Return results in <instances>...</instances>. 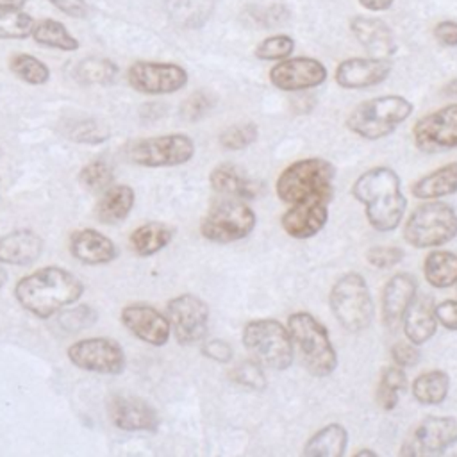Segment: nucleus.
Here are the masks:
<instances>
[{
    "mask_svg": "<svg viewBox=\"0 0 457 457\" xmlns=\"http://www.w3.org/2000/svg\"><path fill=\"white\" fill-rule=\"evenodd\" d=\"M82 293V280L59 266L39 268L21 277L14 286V298L18 303L41 320L73 305Z\"/></svg>",
    "mask_w": 457,
    "mask_h": 457,
    "instance_id": "obj_1",
    "label": "nucleus"
},
{
    "mask_svg": "<svg viewBox=\"0 0 457 457\" xmlns=\"http://www.w3.org/2000/svg\"><path fill=\"white\" fill-rule=\"evenodd\" d=\"M352 195L364 205L366 220L375 230L389 232L402 223L407 200L400 187V177L393 168H370L355 179Z\"/></svg>",
    "mask_w": 457,
    "mask_h": 457,
    "instance_id": "obj_2",
    "label": "nucleus"
},
{
    "mask_svg": "<svg viewBox=\"0 0 457 457\" xmlns=\"http://www.w3.org/2000/svg\"><path fill=\"white\" fill-rule=\"evenodd\" d=\"M336 168L321 157H307L291 162L278 175L275 191L284 204H295L307 198H332Z\"/></svg>",
    "mask_w": 457,
    "mask_h": 457,
    "instance_id": "obj_3",
    "label": "nucleus"
},
{
    "mask_svg": "<svg viewBox=\"0 0 457 457\" xmlns=\"http://www.w3.org/2000/svg\"><path fill=\"white\" fill-rule=\"evenodd\" d=\"M287 330L311 375L328 377L337 368V353L330 336L311 312L296 311L289 314Z\"/></svg>",
    "mask_w": 457,
    "mask_h": 457,
    "instance_id": "obj_4",
    "label": "nucleus"
},
{
    "mask_svg": "<svg viewBox=\"0 0 457 457\" xmlns=\"http://www.w3.org/2000/svg\"><path fill=\"white\" fill-rule=\"evenodd\" d=\"M412 104L400 95H384L359 104L346 118L350 132L364 139H380L395 132L412 114Z\"/></svg>",
    "mask_w": 457,
    "mask_h": 457,
    "instance_id": "obj_5",
    "label": "nucleus"
},
{
    "mask_svg": "<svg viewBox=\"0 0 457 457\" xmlns=\"http://www.w3.org/2000/svg\"><path fill=\"white\" fill-rule=\"evenodd\" d=\"M241 341L252 359L266 368L284 371L293 362L295 348L291 334L277 320L261 318L248 321L243 328Z\"/></svg>",
    "mask_w": 457,
    "mask_h": 457,
    "instance_id": "obj_6",
    "label": "nucleus"
},
{
    "mask_svg": "<svg viewBox=\"0 0 457 457\" xmlns=\"http://www.w3.org/2000/svg\"><path fill=\"white\" fill-rule=\"evenodd\" d=\"M328 303L334 318L348 332L366 330L373 321V298L364 277L357 271H348L334 282Z\"/></svg>",
    "mask_w": 457,
    "mask_h": 457,
    "instance_id": "obj_7",
    "label": "nucleus"
},
{
    "mask_svg": "<svg viewBox=\"0 0 457 457\" xmlns=\"http://www.w3.org/2000/svg\"><path fill=\"white\" fill-rule=\"evenodd\" d=\"M457 236V212L439 200H427L418 205L403 225V239L414 248H432L452 241Z\"/></svg>",
    "mask_w": 457,
    "mask_h": 457,
    "instance_id": "obj_8",
    "label": "nucleus"
},
{
    "mask_svg": "<svg viewBox=\"0 0 457 457\" xmlns=\"http://www.w3.org/2000/svg\"><path fill=\"white\" fill-rule=\"evenodd\" d=\"M257 218L250 205L236 198L212 205L200 223V234L212 243L227 245L245 239L255 228Z\"/></svg>",
    "mask_w": 457,
    "mask_h": 457,
    "instance_id": "obj_9",
    "label": "nucleus"
},
{
    "mask_svg": "<svg viewBox=\"0 0 457 457\" xmlns=\"http://www.w3.org/2000/svg\"><path fill=\"white\" fill-rule=\"evenodd\" d=\"M127 159L145 168L180 166L193 159L195 141L186 134H164L132 141L127 146Z\"/></svg>",
    "mask_w": 457,
    "mask_h": 457,
    "instance_id": "obj_10",
    "label": "nucleus"
},
{
    "mask_svg": "<svg viewBox=\"0 0 457 457\" xmlns=\"http://www.w3.org/2000/svg\"><path fill=\"white\" fill-rule=\"evenodd\" d=\"M66 355L73 366L100 375H120L127 366L123 348L109 337L79 339L68 346Z\"/></svg>",
    "mask_w": 457,
    "mask_h": 457,
    "instance_id": "obj_11",
    "label": "nucleus"
},
{
    "mask_svg": "<svg viewBox=\"0 0 457 457\" xmlns=\"http://www.w3.org/2000/svg\"><path fill=\"white\" fill-rule=\"evenodd\" d=\"M166 316L177 343L193 345L204 339L209 325V307L200 296L193 293L173 296L166 303Z\"/></svg>",
    "mask_w": 457,
    "mask_h": 457,
    "instance_id": "obj_12",
    "label": "nucleus"
},
{
    "mask_svg": "<svg viewBox=\"0 0 457 457\" xmlns=\"http://www.w3.org/2000/svg\"><path fill=\"white\" fill-rule=\"evenodd\" d=\"M129 86L145 95H170L187 84V71L175 62L136 61L127 70Z\"/></svg>",
    "mask_w": 457,
    "mask_h": 457,
    "instance_id": "obj_13",
    "label": "nucleus"
},
{
    "mask_svg": "<svg viewBox=\"0 0 457 457\" xmlns=\"http://www.w3.org/2000/svg\"><path fill=\"white\" fill-rule=\"evenodd\" d=\"M414 145L427 154L457 148V104L420 118L412 127Z\"/></svg>",
    "mask_w": 457,
    "mask_h": 457,
    "instance_id": "obj_14",
    "label": "nucleus"
},
{
    "mask_svg": "<svg viewBox=\"0 0 457 457\" xmlns=\"http://www.w3.org/2000/svg\"><path fill=\"white\" fill-rule=\"evenodd\" d=\"M327 68L312 57L282 59L270 70V80L282 91H303L323 84Z\"/></svg>",
    "mask_w": 457,
    "mask_h": 457,
    "instance_id": "obj_15",
    "label": "nucleus"
},
{
    "mask_svg": "<svg viewBox=\"0 0 457 457\" xmlns=\"http://www.w3.org/2000/svg\"><path fill=\"white\" fill-rule=\"evenodd\" d=\"M455 428L450 416H428L403 441L400 455H441Z\"/></svg>",
    "mask_w": 457,
    "mask_h": 457,
    "instance_id": "obj_16",
    "label": "nucleus"
},
{
    "mask_svg": "<svg viewBox=\"0 0 457 457\" xmlns=\"http://www.w3.org/2000/svg\"><path fill=\"white\" fill-rule=\"evenodd\" d=\"M120 320L137 339L152 346H162L171 336L168 316L146 303H129L121 309Z\"/></svg>",
    "mask_w": 457,
    "mask_h": 457,
    "instance_id": "obj_17",
    "label": "nucleus"
},
{
    "mask_svg": "<svg viewBox=\"0 0 457 457\" xmlns=\"http://www.w3.org/2000/svg\"><path fill=\"white\" fill-rule=\"evenodd\" d=\"M107 414L111 423L125 432H155L159 428L157 411L148 402L136 396H111Z\"/></svg>",
    "mask_w": 457,
    "mask_h": 457,
    "instance_id": "obj_18",
    "label": "nucleus"
},
{
    "mask_svg": "<svg viewBox=\"0 0 457 457\" xmlns=\"http://www.w3.org/2000/svg\"><path fill=\"white\" fill-rule=\"evenodd\" d=\"M328 202L327 198H307L289 204L280 218L284 232L295 239L316 236L328 220Z\"/></svg>",
    "mask_w": 457,
    "mask_h": 457,
    "instance_id": "obj_19",
    "label": "nucleus"
},
{
    "mask_svg": "<svg viewBox=\"0 0 457 457\" xmlns=\"http://www.w3.org/2000/svg\"><path fill=\"white\" fill-rule=\"evenodd\" d=\"M393 70L389 59L384 57H352L336 68V82L345 89H364L384 82Z\"/></svg>",
    "mask_w": 457,
    "mask_h": 457,
    "instance_id": "obj_20",
    "label": "nucleus"
},
{
    "mask_svg": "<svg viewBox=\"0 0 457 457\" xmlns=\"http://www.w3.org/2000/svg\"><path fill=\"white\" fill-rule=\"evenodd\" d=\"M418 291L416 278L411 273H395L384 286L380 314L387 328H396L402 323V318L414 300Z\"/></svg>",
    "mask_w": 457,
    "mask_h": 457,
    "instance_id": "obj_21",
    "label": "nucleus"
},
{
    "mask_svg": "<svg viewBox=\"0 0 457 457\" xmlns=\"http://www.w3.org/2000/svg\"><path fill=\"white\" fill-rule=\"evenodd\" d=\"M70 253L82 264H107L118 257V248L111 237L95 228H79L70 237Z\"/></svg>",
    "mask_w": 457,
    "mask_h": 457,
    "instance_id": "obj_22",
    "label": "nucleus"
},
{
    "mask_svg": "<svg viewBox=\"0 0 457 457\" xmlns=\"http://www.w3.org/2000/svg\"><path fill=\"white\" fill-rule=\"evenodd\" d=\"M211 187L216 193L227 195L230 198L239 200H253L262 191V182L257 179H252L245 173L243 168L232 164V162H221L212 168L209 175Z\"/></svg>",
    "mask_w": 457,
    "mask_h": 457,
    "instance_id": "obj_23",
    "label": "nucleus"
},
{
    "mask_svg": "<svg viewBox=\"0 0 457 457\" xmlns=\"http://www.w3.org/2000/svg\"><path fill=\"white\" fill-rule=\"evenodd\" d=\"M350 30L371 57L387 59L396 50L393 30L378 18L355 16L350 20Z\"/></svg>",
    "mask_w": 457,
    "mask_h": 457,
    "instance_id": "obj_24",
    "label": "nucleus"
},
{
    "mask_svg": "<svg viewBox=\"0 0 457 457\" xmlns=\"http://www.w3.org/2000/svg\"><path fill=\"white\" fill-rule=\"evenodd\" d=\"M43 239L30 228H16L0 236V264L29 266L39 259Z\"/></svg>",
    "mask_w": 457,
    "mask_h": 457,
    "instance_id": "obj_25",
    "label": "nucleus"
},
{
    "mask_svg": "<svg viewBox=\"0 0 457 457\" xmlns=\"http://www.w3.org/2000/svg\"><path fill=\"white\" fill-rule=\"evenodd\" d=\"M403 334L414 345L427 343L437 330V320L434 314V305L428 298H416L407 307L403 318Z\"/></svg>",
    "mask_w": 457,
    "mask_h": 457,
    "instance_id": "obj_26",
    "label": "nucleus"
},
{
    "mask_svg": "<svg viewBox=\"0 0 457 457\" xmlns=\"http://www.w3.org/2000/svg\"><path fill=\"white\" fill-rule=\"evenodd\" d=\"M411 193L418 200H439L457 193V161L446 162L418 179L411 186Z\"/></svg>",
    "mask_w": 457,
    "mask_h": 457,
    "instance_id": "obj_27",
    "label": "nucleus"
},
{
    "mask_svg": "<svg viewBox=\"0 0 457 457\" xmlns=\"http://www.w3.org/2000/svg\"><path fill=\"white\" fill-rule=\"evenodd\" d=\"M136 202V193L127 184H111L107 189H104L96 207L95 214L96 220L107 225H114L123 221L129 212L132 211Z\"/></svg>",
    "mask_w": 457,
    "mask_h": 457,
    "instance_id": "obj_28",
    "label": "nucleus"
},
{
    "mask_svg": "<svg viewBox=\"0 0 457 457\" xmlns=\"http://www.w3.org/2000/svg\"><path fill=\"white\" fill-rule=\"evenodd\" d=\"M348 432L341 423H328L314 432L303 446V455L309 457H341L346 452Z\"/></svg>",
    "mask_w": 457,
    "mask_h": 457,
    "instance_id": "obj_29",
    "label": "nucleus"
},
{
    "mask_svg": "<svg viewBox=\"0 0 457 457\" xmlns=\"http://www.w3.org/2000/svg\"><path fill=\"white\" fill-rule=\"evenodd\" d=\"M175 236L173 227L161 221H148L132 230L129 241L139 257H150L166 248Z\"/></svg>",
    "mask_w": 457,
    "mask_h": 457,
    "instance_id": "obj_30",
    "label": "nucleus"
},
{
    "mask_svg": "<svg viewBox=\"0 0 457 457\" xmlns=\"http://www.w3.org/2000/svg\"><path fill=\"white\" fill-rule=\"evenodd\" d=\"M168 18L182 29L202 27L214 9V0H164Z\"/></svg>",
    "mask_w": 457,
    "mask_h": 457,
    "instance_id": "obj_31",
    "label": "nucleus"
},
{
    "mask_svg": "<svg viewBox=\"0 0 457 457\" xmlns=\"http://www.w3.org/2000/svg\"><path fill=\"white\" fill-rule=\"evenodd\" d=\"M425 280L439 289L457 284V253L448 250H434L423 261Z\"/></svg>",
    "mask_w": 457,
    "mask_h": 457,
    "instance_id": "obj_32",
    "label": "nucleus"
},
{
    "mask_svg": "<svg viewBox=\"0 0 457 457\" xmlns=\"http://www.w3.org/2000/svg\"><path fill=\"white\" fill-rule=\"evenodd\" d=\"M30 36L37 45L62 52H75L80 46L79 39L66 29V25L54 18H41L34 21Z\"/></svg>",
    "mask_w": 457,
    "mask_h": 457,
    "instance_id": "obj_33",
    "label": "nucleus"
},
{
    "mask_svg": "<svg viewBox=\"0 0 457 457\" xmlns=\"http://www.w3.org/2000/svg\"><path fill=\"white\" fill-rule=\"evenodd\" d=\"M412 396L423 405H439L450 391V375L443 370H430L418 375L411 386Z\"/></svg>",
    "mask_w": 457,
    "mask_h": 457,
    "instance_id": "obj_34",
    "label": "nucleus"
},
{
    "mask_svg": "<svg viewBox=\"0 0 457 457\" xmlns=\"http://www.w3.org/2000/svg\"><path fill=\"white\" fill-rule=\"evenodd\" d=\"M118 77V66L105 57H86L73 68V79L84 86H109Z\"/></svg>",
    "mask_w": 457,
    "mask_h": 457,
    "instance_id": "obj_35",
    "label": "nucleus"
},
{
    "mask_svg": "<svg viewBox=\"0 0 457 457\" xmlns=\"http://www.w3.org/2000/svg\"><path fill=\"white\" fill-rule=\"evenodd\" d=\"M407 373L405 368L391 364L386 366L380 373L377 391H375V400L384 411H391L396 407L400 395L407 391Z\"/></svg>",
    "mask_w": 457,
    "mask_h": 457,
    "instance_id": "obj_36",
    "label": "nucleus"
},
{
    "mask_svg": "<svg viewBox=\"0 0 457 457\" xmlns=\"http://www.w3.org/2000/svg\"><path fill=\"white\" fill-rule=\"evenodd\" d=\"M11 71L30 86H43L50 80V68L30 54H14L9 61Z\"/></svg>",
    "mask_w": 457,
    "mask_h": 457,
    "instance_id": "obj_37",
    "label": "nucleus"
},
{
    "mask_svg": "<svg viewBox=\"0 0 457 457\" xmlns=\"http://www.w3.org/2000/svg\"><path fill=\"white\" fill-rule=\"evenodd\" d=\"M34 18L20 7H0V39H25L30 36Z\"/></svg>",
    "mask_w": 457,
    "mask_h": 457,
    "instance_id": "obj_38",
    "label": "nucleus"
},
{
    "mask_svg": "<svg viewBox=\"0 0 457 457\" xmlns=\"http://www.w3.org/2000/svg\"><path fill=\"white\" fill-rule=\"evenodd\" d=\"M259 137V127L252 121L245 123H236L227 127L220 134V145L227 150H243L253 145Z\"/></svg>",
    "mask_w": 457,
    "mask_h": 457,
    "instance_id": "obj_39",
    "label": "nucleus"
},
{
    "mask_svg": "<svg viewBox=\"0 0 457 457\" xmlns=\"http://www.w3.org/2000/svg\"><path fill=\"white\" fill-rule=\"evenodd\" d=\"M112 170L105 161H91L79 171V182L89 191H104L112 184Z\"/></svg>",
    "mask_w": 457,
    "mask_h": 457,
    "instance_id": "obj_40",
    "label": "nucleus"
},
{
    "mask_svg": "<svg viewBox=\"0 0 457 457\" xmlns=\"http://www.w3.org/2000/svg\"><path fill=\"white\" fill-rule=\"evenodd\" d=\"M293 48H295L293 37L286 34L270 36L255 46V57L261 61H282L291 55Z\"/></svg>",
    "mask_w": 457,
    "mask_h": 457,
    "instance_id": "obj_41",
    "label": "nucleus"
},
{
    "mask_svg": "<svg viewBox=\"0 0 457 457\" xmlns=\"http://www.w3.org/2000/svg\"><path fill=\"white\" fill-rule=\"evenodd\" d=\"M230 378L236 384H239L243 387H250V389H262L266 386V375L262 371V364H259L253 359L239 362L230 371Z\"/></svg>",
    "mask_w": 457,
    "mask_h": 457,
    "instance_id": "obj_42",
    "label": "nucleus"
},
{
    "mask_svg": "<svg viewBox=\"0 0 457 457\" xmlns=\"http://www.w3.org/2000/svg\"><path fill=\"white\" fill-rule=\"evenodd\" d=\"M214 105V98L205 93V91H195L193 95H189L182 105H180V114L186 118V120H191V121H196L200 118H204Z\"/></svg>",
    "mask_w": 457,
    "mask_h": 457,
    "instance_id": "obj_43",
    "label": "nucleus"
},
{
    "mask_svg": "<svg viewBox=\"0 0 457 457\" xmlns=\"http://www.w3.org/2000/svg\"><path fill=\"white\" fill-rule=\"evenodd\" d=\"M403 259V250L400 246H371L366 252V261L373 266V268H380V270H387L396 266L400 261Z\"/></svg>",
    "mask_w": 457,
    "mask_h": 457,
    "instance_id": "obj_44",
    "label": "nucleus"
},
{
    "mask_svg": "<svg viewBox=\"0 0 457 457\" xmlns=\"http://www.w3.org/2000/svg\"><path fill=\"white\" fill-rule=\"evenodd\" d=\"M391 359H393V364L402 366V368H411V366L418 364V361H420L418 345H414L411 341L409 343L407 341H396L391 346Z\"/></svg>",
    "mask_w": 457,
    "mask_h": 457,
    "instance_id": "obj_45",
    "label": "nucleus"
},
{
    "mask_svg": "<svg viewBox=\"0 0 457 457\" xmlns=\"http://www.w3.org/2000/svg\"><path fill=\"white\" fill-rule=\"evenodd\" d=\"M202 353L216 362H228L234 355V350L230 346V343H227L225 339H209L202 345Z\"/></svg>",
    "mask_w": 457,
    "mask_h": 457,
    "instance_id": "obj_46",
    "label": "nucleus"
},
{
    "mask_svg": "<svg viewBox=\"0 0 457 457\" xmlns=\"http://www.w3.org/2000/svg\"><path fill=\"white\" fill-rule=\"evenodd\" d=\"M437 323L448 330H457V300H443L434 305Z\"/></svg>",
    "mask_w": 457,
    "mask_h": 457,
    "instance_id": "obj_47",
    "label": "nucleus"
},
{
    "mask_svg": "<svg viewBox=\"0 0 457 457\" xmlns=\"http://www.w3.org/2000/svg\"><path fill=\"white\" fill-rule=\"evenodd\" d=\"M434 36L443 46H457V21H439L434 29Z\"/></svg>",
    "mask_w": 457,
    "mask_h": 457,
    "instance_id": "obj_48",
    "label": "nucleus"
},
{
    "mask_svg": "<svg viewBox=\"0 0 457 457\" xmlns=\"http://www.w3.org/2000/svg\"><path fill=\"white\" fill-rule=\"evenodd\" d=\"M48 2L55 5L61 12L71 18H84L87 14L86 0H48Z\"/></svg>",
    "mask_w": 457,
    "mask_h": 457,
    "instance_id": "obj_49",
    "label": "nucleus"
},
{
    "mask_svg": "<svg viewBox=\"0 0 457 457\" xmlns=\"http://www.w3.org/2000/svg\"><path fill=\"white\" fill-rule=\"evenodd\" d=\"M364 7L371 9V11H384L387 9L395 0H359Z\"/></svg>",
    "mask_w": 457,
    "mask_h": 457,
    "instance_id": "obj_50",
    "label": "nucleus"
},
{
    "mask_svg": "<svg viewBox=\"0 0 457 457\" xmlns=\"http://www.w3.org/2000/svg\"><path fill=\"white\" fill-rule=\"evenodd\" d=\"M441 455H450V457H457V428H455L453 436L450 437V441H448V445L445 446V450H443V453H441Z\"/></svg>",
    "mask_w": 457,
    "mask_h": 457,
    "instance_id": "obj_51",
    "label": "nucleus"
},
{
    "mask_svg": "<svg viewBox=\"0 0 457 457\" xmlns=\"http://www.w3.org/2000/svg\"><path fill=\"white\" fill-rule=\"evenodd\" d=\"M443 93H445L446 96H455V98H457V79L450 80V82L443 87Z\"/></svg>",
    "mask_w": 457,
    "mask_h": 457,
    "instance_id": "obj_52",
    "label": "nucleus"
},
{
    "mask_svg": "<svg viewBox=\"0 0 457 457\" xmlns=\"http://www.w3.org/2000/svg\"><path fill=\"white\" fill-rule=\"evenodd\" d=\"M29 0H0V7H21L25 5Z\"/></svg>",
    "mask_w": 457,
    "mask_h": 457,
    "instance_id": "obj_53",
    "label": "nucleus"
},
{
    "mask_svg": "<svg viewBox=\"0 0 457 457\" xmlns=\"http://www.w3.org/2000/svg\"><path fill=\"white\" fill-rule=\"evenodd\" d=\"M355 457H361V455H377V452H373V450H368V448H361V450H357L355 453H353Z\"/></svg>",
    "mask_w": 457,
    "mask_h": 457,
    "instance_id": "obj_54",
    "label": "nucleus"
},
{
    "mask_svg": "<svg viewBox=\"0 0 457 457\" xmlns=\"http://www.w3.org/2000/svg\"><path fill=\"white\" fill-rule=\"evenodd\" d=\"M5 282H7V271L0 266V289L5 286Z\"/></svg>",
    "mask_w": 457,
    "mask_h": 457,
    "instance_id": "obj_55",
    "label": "nucleus"
}]
</instances>
